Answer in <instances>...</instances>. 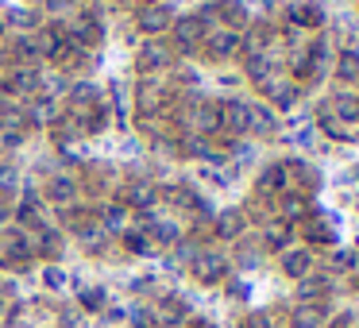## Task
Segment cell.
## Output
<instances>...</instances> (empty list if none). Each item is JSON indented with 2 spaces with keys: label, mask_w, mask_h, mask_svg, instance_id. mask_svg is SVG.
Segmentation results:
<instances>
[{
  "label": "cell",
  "mask_w": 359,
  "mask_h": 328,
  "mask_svg": "<svg viewBox=\"0 0 359 328\" xmlns=\"http://www.w3.org/2000/svg\"><path fill=\"white\" fill-rule=\"evenodd\" d=\"M158 104H163V93H158L155 86H143V89H140V109H143V112H155Z\"/></svg>",
  "instance_id": "484cf974"
},
{
  "label": "cell",
  "mask_w": 359,
  "mask_h": 328,
  "mask_svg": "<svg viewBox=\"0 0 359 328\" xmlns=\"http://www.w3.org/2000/svg\"><path fill=\"white\" fill-rule=\"evenodd\" d=\"M143 4H147V8H151V4H155V0H143Z\"/></svg>",
  "instance_id": "b9f144b4"
},
{
  "label": "cell",
  "mask_w": 359,
  "mask_h": 328,
  "mask_svg": "<svg viewBox=\"0 0 359 328\" xmlns=\"http://www.w3.org/2000/svg\"><path fill=\"white\" fill-rule=\"evenodd\" d=\"M47 193H50V201H74V193H78V186H74V182L70 178H55V182H50V189H47Z\"/></svg>",
  "instance_id": "44dd1931"
},
{
  "label": "cell",
  "mask_w": 359,
  "mask_h": 328,
  "mask_svg": "<svg viewBox=\"0 0 359 328\" xmlns=\"http://www.w3.org/2000/svg\"><path fill=\"white\" fill-rule=\"evenodd\" d=\"M305 235H309V240H313V243H332V232H328V228H325V224H320V220H317V217H313V220H309V224H305Z\"/></svg>",
  "instance_id": "4316f807"
},
{
  "label": "cell",
  "mask_w": 359,
  "mask_h": 328,
  "mask_svg": "<svg viewBox=\"0 0 359 328\" xmlns=\"http://www.w3.org/2000/svg\"><path fill=\"white\" fill-rule=\"evenodd\" d=\"M197 128H201V132H217L220 128V109L217 104H201V109H197Z\"/></svg>",
  "instance_id": "ffe728a7"
},
{
  "label": "cell",
  "mask_w": 359,
  "mask_h": 328,
  "mask_svg": "<svg viewBox=\"0 0 359 328\" xmlns=\"http://www.w3.org/2000/svg\"><path fill=\"white\" fill-rule=\"evenodd\" d=\"M194 328H212V324H205V320H197V324Z\"/></svg>",
  "instance_id": "60d3db41"
},
{
  "label": "cell",
  "mask_w": 359,
  "mask_h": 328,
  "mask_svg": "<svg viewBox=\"0 0 359 328\" xmlns=\"http://www.w3.org/2000/svg\"><path fill=\"white\" fill-rule=\"evenodd\" d=\"M155 186L151 182H128V189H124V201L128 205H135V209H151L155 205Z\"/></svg>",
  "instance_id": "ba28073f"
},
{
  "label": "cell",
  "mask_w": 359,
  "mask_h": 328,
  "mask_svg": "<svg viewBox=\"0 0 359 328\" xmlns=\"http://www.w3.org/2000/svg\"><path fill=\"white\" fill-rule=\"evenodd\" d=\"M320 320H325V309H320V305H302V309L294 313V320H290V328H320Z\"/></svg>",
  "instance_id": "ac0fdd59"
},
{
  "label": "cell",
  "mask_w": 359,
  "mask_h": 328,
  "mask_svg": "<svg viewBox=\"0 0 359 328\" xmlns=\"http://www.w3.org/2000/svg\"><path fill=\"white\" fill-rule=\"evenodd\" d=\"M120 224H124V209H120V205L104 209V228H120Z\"/></svg>",
  "instance_id": "4dcf8cb0"
},
{
  "label": "cell",
  "mask_w": 359,
  "mask_h": 328,
  "mask_svg": "<svg viewBox=\"0 0 359 328\" xmlns=\"http://www.w3.org/2000/svg\"><path fill=\"white\" fill-rule=\"evenodd\" d=\"M286 186H290L286 166H266V170H263V178H259V189H263V193H282Z\"/></svg>",
  "instance_id": "7c38bea8"
},
{
  "label": "cell",
  "mask_w": 359,
  "mask_h": 328,
  "mask_svg": "<svg viewBox=\"0 0 359 328\" xmlns=\"http://www.w3.org/2000/svg\"><path fill=\"white\" fill-rule=\"evenodd\" d=\"M205 43H209V50L217 58H228L240 50V32H232V27H217V32H205Z\"/></svg>",
  "instance_id": "277c9868"
},
{
  "label": "cell",
  "mask_w": 359,
  "mask_h": 328,
  "mask_svg": "<svg viewBox=\"0 0 359 328\" xmlns=\"http://www.w3.org/2000/svg\"><path fill=\"white\" fill-rule=\"evenodd\" d=\"M12 186H16V174H12V170H0V189H12Z\"/></svg>",
  "instance_id": "f35d334b"
},
{
  "label": "cell",
  "mask_w": 359,
  "mask_h": 328,
  "mask_svg": "<svg viewBox=\"0 0 359 328\" xmlns=\"http://www.w3.org/2000/svg\"><path fill=\"white\" fill-rule=\"evenodd\" d=\"M228 274V263L224 255H217V251H205V255L194 259V278L197 282H220Z\"/></svg>",
  "instance_id": "6da1fadb"
},
{
  "label": "cell",
  "mask_w": 359,
  "mask_h": 328,
  "mask_svg": "<svg viewBox=\"0 0 359 328\" xmlns=\"http://www.w3.org/2000/svg\"><path fill=\"white\" fill-rule=\"evenodd\" d=\"M128 247H132L135 255H151V251H155V247H151V240H147V235H140V232L128 235Z\"/></svg>",
  "instance_id": "f1b7e54d"
},
{
  "label": "cell",
  "mask_w": 359,
  "mask_h": 328,
  "mask_svg": "<svg viewBox=\"0 0 359 328\" xmlns=\"http://www.w3.org/2000/svg\"><path fill=\"white\" fill-rule=\"evenodd\" d=\"M251 128H255V132H263V135H271L274 128H278V120H274L271 109H251Z\"/></svg>",
  "instance_id": "7402d4cb"
},
{
  "label": "cell",
  "mask_w": 359,
  "mask_h": 328,
  "mask_svg": "<svg viewBox=\"0 0 359 328\" xmlns=\"http://www.w3.org/2000/svg\"><path fill=\"white\" fill-rule=\"evenodd\" d=\"M140 27H143L147 35L166 32V27H170V12L158 8V4H151V8H143V12H140Z\"/></svg>",
  "instance_id": "30bf717a"
},
{
  "label": "cell",
  "mask_w": 359,
  "mask_h": 328,
  "mask_svg": "<svg viewBox=\"0 0 359 328\" xmlns=\"http://www.w3.org/2000/svg\"><path fill=\"white\" fill-rule=\"evenodd\" d=\"M266 93L278 109H294L297 104V86H266Z\"/></svg>",
  "instance_id": "d6986e66"
},
{
  "label": "cell",
  "mask_w": 359,
  "mask_h": 328,
  "mask_svg": "<svg viewBox=\"0 0 359 328\" xmlns=\"http://www.w3.org/2000/svg\"><path fill=\"white\" fill-rule=\"evenodd\" d=\"M201 35H205V24H201V20H178V27H174V39H178L182 50H194Z\"/></svg>",
  "instance_id": "9c48e42d"
},
{
  "label": "cell",
  "mask_w": 359,
  "mask_h": 328,
  "mask_svg": "<svg viewBox=\"0 0 359 328\" xmlns=\"http://www.w3.org/2000/svg\"><path fill=\"white\" fill-rule=\"evenodd\" d=\"M35 47H39V55H47V58H66V35L58 32V27H43L39 39H35Z\"/></svg>",
  "instance_id": "8992f818"
},
{
  "label": "cell",
  "mask_w": 359,
  "mask_h": 328,
  "mask_svg": "<svg viewBox=\"0 0 359 328\" xmlns=\"http://www.w3.org/2000/svg\"><path fill=\"white\" fill-rule=\"evenodd\" d=\"M163 313H166V320H178V317H186V305H182V301H166Z\"/></svg>",
  "instance_id": "d590c367"
},
{
  "label": "cell",
  "mask_w": 359,
  "mask_h": 328,
  "mask_svg": "<svg viewBox=\"0 0 359 328\" xmlns=\"http://www.w3.org/2000/svg\"><path fill=\"white\" fill-rule=\"evenodd\" d=\"M27 251H32V247H27V240H24V235H12V243H8V255H16V259H24V255H27Z\"/></svg>",
  "instance_id": "d6a6232c"
},
{
  "label": "cell",
  "mask_w": 359,
  "mask_h": 328,
  "mask_svg": "<svg viewBox=\"0 0 359 328\" xmlns=\"http://www.w3.org/2000/svg\"><path fill=\"white\" fill-rule=\"evenodd\" d=\"M297 294H302V301H320V297L328 294V278H313V274H305V278L297 282Z\"/></svg>",
  "instance_id": "9a60e30c"
},
{
  "label": "cell",
  "mask_w": 359,
  "mask_h": 328,
  "mask_svg": "<svg viewBox=\"0 0 359 328\" xmlns=\"http://www.w3.org/2000/svg\"><path fill=\"white\" fill-rule=\"evenodd\" d=\"M248 328H278V324H274L271 313H255V317H248Z\"/></svg>",
  "instance_id": "1f68e13d"
},
{
  "label": "cell",
  "mask_w": 359,
  "mask_h": 328,
  "mask_svg": "<svg viewBox=\"0 0 359 328\" xmlns=\"http://www.w3.org/2000/svg\"><path fill=\"white\" fill-rule=\"evenodd\" d=\"M290 20H294V27H320L325 24V8L317 0H290Z\"/></svg>",
  "instance_id": "7a4b0ae2"
},
{
  "label": "cell",
  "mask_w": 359,
  "mask_h": 328,
  "mask_svg": "<svg viewBox=\"0 0 359 328\" xmlns=\"http://www.w3.org/2000/svg\"><path fill=\"white\" fill-rule=\"evenodd\" d=\"M286 243H290V224H271V228H266V247H286Z\"/></svg>",
  "instance_id": "d4e9b609"
},
{
  "label": "cell",
  "mask_w": 359,
  "mask_h": 328,
  "mask_svg": "<svg viewBox=\"0 0 359 328\" xmlns=\"http://www.w3.org/2000/svg\"><path fill=\"white\" fill-rule=\"evenodd\" d=\"M351 263H355V255H351V251H340V255L332 259V266H336V271H351Z\"/></svg>",
  "instance_id": "8d00e7d4"
},
{
  "label": "cell",
  "mask_w": 359,
  "mask_h": 328,
  "mask_svg": "<svg viewBox=\"0 0 359 328\" xmlns=\"http://www.w3.org/2000/svg\"><path fill=\"white\" fill-rule=\"evenodd\" d=\"M39 86H43V78H39L35 70H16V74L8 78V89H12V93H35Z\"/></svg>",
  "instance_id": "2e32d148"
},
{
  "label": "cell",
  "mask_w": 359,
  "mask_h": 328,
  "mask_svg": "<svg viewBox=\"0 0 359 328\" xmlns=\"http://www.w3.org/2000/svg\"><path fill=\"white\" fill-rule=\"evenodd\" d=\"M290 139H294V143H305V147H309V143H313V128H309V124H305V128H297V132L290 135Z\"/></svg>",
  "instance_id": "74e56055"
},
{
  "label": "cell",
  "mask_w": 359,
  "mask_h": 328,
  "mask_svg": "<svg viewBox=\"0 0 359 328\" xmlns=\"http://www.w3.org/2000/svg\"><path fill=\"white\" fill-rule=\"evenodd\" d=\"M336 78L340 81H359V50H340V58H336Z\"/></svg>",
  "instance_id": "4fadbf2b"
},
{
  "label": "cell",
  "mask_w": 359,
  "mask_h": 328,
  "mask_svg": "<svg viewBox=\"0 0 359 328\" xmlns=\"http://www.w3.org/2000/svg\"><path fill=\"white\" fill-rule=\"evenodd\" d=\"M81 305H86V309H101V305H104V289H86V294H81Z\"/></svg>",
  "instance_id": "f546056e"
},
{
  "label": "cell",
  "mask_w": 359,
  "mask_h": 328,
  "mask_svg": "<svg viewBox=\"0 0 359 328\" xmlns=\"http://www.w3.org/2000/svg\"><path fill=\"white\" fill-rule=\"evenodd\" d=\"M282 217H286V220L305 217V197H297V193H286V197H282Z\"/></svg>",
  "instance_id": "cb8c5ba5"
},
{
  "label": "cell",
  "mask_w": 359,
  "mask_h": 328,
  "mask_svg": "<svg viewBox=\"0 0 359 328\" xmlns=\"http://www.w3.org/2000/svg\"><path fill=\"white\" fill-rule=\"evenodd\" d=\"M170 62V50L163 47V43H147V47L140 50V66L143 70H158V66Z\"/></svg>",
  "instance_id": "5bb4252c"
},
{
  "label": "cell",
  "mask_w": 359,
  "mask_h": 328,
  "mask_svg": "<svg viewBox=\"0 0 359 328\" xmlns=\"http://www.w3.org/2000/svg\"><path fill=\"white\" fill-rule=\"evenodd\" d=\"M12 55L24 58V62H32V58H39V47H35V39H16L12 43Z\"/></svg>",
  "instance_id": "83f0119b"
},
{
  "label": "cell",
  "mask_w": 359,
  "mask_h": 328,
  "mask_svg": "<svg viewBox=\"0 0 359 328\" xmlns=\"http://www.w3.org/2000/svg\"><path fill=\"white\" fill-rule=\"evenodd\" d=\"M248 74L266 86V81H271V58H266V55H251V58H248Z\"/></svg>",
  "instance_id": "603a6c76"
},
{
  "label": "cell",
  "mask_w": 359,
  "mask_h": 328,
  "mask_svg": "<svg viewBox=\"0 0 359 328\" xmlns=\"http://www.w3.org/2000/svg\"><path fill=\"white\" fill-rule=\"evenodd\" d=\"M32 116H35V120H39V124H43V120H55V104H50V101H43V104H35V112H32Z\"/></svg>",
  "instance_id": "e575fe53"
},
{
  "label": "cell",
  "mask_w": 359,
  "mask_h": 328,
  "mask_svg": "<svg viewBox=\"0 0 359 328\" xmlns=\"http://www.w3.org/2000/svg\"><path fill=\"white\" fill-rule=\"evenodd\" d=\"M328 109H332V116L340 124H359V97L355 93H336V101Z\"/></svg>",
  "instance_id": "52a82bcc"
},
{
  "label": "cell",
  "mask_w": 359,
  "mask_h": 328,
  "mask_svg": "<svg viewBox=\"0 0 359 328\" xmlns=\"http://www.w3.org/2000/svg\"><path fill=\"white\" fill-rule=\"evenodd\" d=\"M220 124H224L228 132H248L251 128V104H243V101L220 104Z\"/></svg>",
  "instance_id": "3957f363"
},
{
  "label": "cell",
  "mask_w": 359,
  "mask_h": 328,
  "mask_svg": "<svg viewBox=\"0 0 359 328\" xmlns=\"http://www.w3.org/2000/svg\"><path fill=\"white\" fill-rule=\"evenodd\" d=\"M70 35H74L78 43H97V39H101V20L86 12V16L74 20V32H70Z\"/></svg>",
  "instance_id": "8fae6325"
},
{
  "label": "cell",
  "mask_w": 359,
  "mask_h": 328,
  "mask_svg": "<svg viewBox=\"0 0 359 328\" xmlns=\"http://www.w3.org/2000/svg\"><path fill=\"white\" fill-rule=\"evenodd\" d=\"M43 278H47V286H50V289H62V286H66V274L58 271V266H50V271L43 274Z\"/></svg>",
  "instance_id": "836d02e7"
},
{
  "label": "cell",
  "mask_w": 359,
  "mask_h": 328,
  "mask_svg": "<svg viewBox=\"0 0 359 328\" xmlns=\"http://www.w3.org/2000/svg\"><path fill=\"white\" fill-rule=\"evenodd\" d=\"M282 271H286L290 278H297V282H302L305 274L313 271V255H309L305 247H290L286 255H282Z\"/></svg>",
  "instance_id": "5b68a950"
},
{
  "label": "cell",
  "mask_w": 359,
  "mask_h": 328,
  "mask_svg": "<svg viewBox=\"0 0 359 328\" xmlns=\"http://www.w3.org/2000/svg\"><path fill=\"white\" fill-rule=\"evenodd\" d=\"M66 4H70V0H50V8H66Z\"/></svg>",
  "instance_id": "ab89813d"
},
{
  "label": "cell",
  "mask_w": 359,
  "mask_h": 328,
  "mask_svg": "<svg viewBox=\"0 0 359 328\" xmlns=\"http://www.w3.org/2000/svg\"><path fill=\"white\" fill-rule=\"evenodd\" d=\"M217 232L224 235V240H232V235H240V232H243V212H240V209H228V212H220V217H217Z\"/></svg>",
  "instance_id": "e0dca14e"
}]
</instances>
